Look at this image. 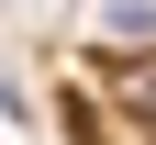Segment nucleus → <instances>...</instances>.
Masks as SVG:
<instances>
[{"label":"nucleus","mask_w":156,"mask_h":145,"mask_svg":"<svg viewBox=\"0 0 156 145\" xmlns=\"http://www.w3.org/2000/svg\"><path fill=\"white\" fill-rule=\"evenodd\" d=\"M112 89H123V112L156 123V56H123V67H112Z\"/></svg>","instance_id":"obj_1"}]
</instances>
